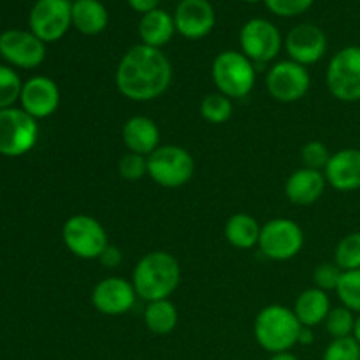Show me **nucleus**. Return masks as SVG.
Instances as JSON below:
<instances>
[{
    "label": "nucleus",
    "instance_id": "nucleus-1",
    "mask_svg": "<svg viewBox=\"0 0 360 360\" xmlns=\"http://www.w3.org/2000/svg\"><path fill=\"white\" fill-rule=\"evenodd\" d=\"M115 81L120 94L129 101H155L171 86V60L162 49L144 44L132 46L120 60Z\"/></svg>",
    "mask_w": 360,
    "mask_h": 360
},
{
    "label": "nucleus",
    "instance_id": "nucleus-2",
    "mask_svg": "<svg viewBox=\"0 0 360 360\" xmlns=\"http://www.w3.org/2000/svg\"><path fill=\"white\" fill-rule=\"evenodd\" d=\"M181 283V266L178 259L167 252H150L136 264L132 285L137 297L146 302L169 299Z\"/></svg>",
    "mask_w": 360,
    "mask_h": 360
},
{
    "label": "nucleus",
    "instance_id": "nucleus-3",
    "mask_svg": "<svg viewBox=\"0 0 360 360\" xmlns=\"http://www.w3.org/2000/svg\"><path fill=\"white\" fill-rule=\"evenodd\" d=\"M302 326L294 309L281 304L266 306L257 315L253 334L257 343L269 354H283L299 343Z\"/></svg>",
    "mask_w": 360,
    "mask_h": 360
},
{
    "label": "nucleus",
    "instance_id": "nucleus-4",
    "mask_svg": "<svg viewBox=\"0 0 360 360\" xmlns=\"http://www.w3.org/2000/svg\"><path fill=\"white\" fill-rule=\"evenodd\" d=\"M211 76L218 91L229 98H245L257 81L255 63L236 49L218 53L213 60Z\"/></svg>",
    "mask_w": 360,
    "mask_h": 360
},
{
    "label": "nucleus",
    "instance_id": "nucleus-5",
    "mask_svg": "<svg viewBox=\"0 0 360 360\" xmlns=\"http://www.w3.org/2000/svg\"><path fill=\"white\" fill-rule=\"evenodd\" d=\"M195 174V160L185 148L176 144L158 146L148 157V176L164 188L185 186Z\"/></svg>",
    "mask_w": 360,
    "mask_h": 360
},
{
    "label": "nucleus",
    "instance_id": "nucleus-6",
    "mask_svg": "<svg viewBox=\"0 0 360 360\" xmlns=\"http://www.w3.org/2000/svg\"><path fill=\"white\" fill-rule=\"evenodd\" d=\"M62 239L74 257L83 260H98L109 245L104 225L88 214H74L63 224Z\"/></svg>",
    "mask_w": 360,
    "mask_h": 360
},
{
    "label": "nucleus",
    "instance_id": "nucleus-7",
    "mask_svg": "<svg viewBox=\"0 0 360 360\" xmlns=\"http://www.w3.org/2000/svg\"><path fill=\"white\" fill-rule=\"evenodd\" d=\"M326 83L338 101H360V46H347L330 58Z\"/></svg>",
    "mask_w": 360,
    "mask_h": 360
},
{
    "label": "nucleus",
    "instance_id": "nucleus-8",
    "mask_svg": "<svg viewBox=\"0 0 360 360\" xmlns=\"http://www.w3.org/2000/svg\"><path fill=\"white\" fill-rule=\"evenodd\" d=\"M39 125L21 108H7L0 111V155L21 157L37 144Z\"/></svg>",
    "mask_w": 360,
    "mask_h": 360
},
{
    "label": "nucleus",
    "instance_id": "nucleus-9",
    "mask_svg": "<svg viewBox=\"0 0 360 360\" xmlns=\"http://www.w3.org/2000/svg\"><path fill=\"white\" fill-rule=\"evenodd\" d=\"M28 27L44 44L60 41L72 27V2L37 0L28 14Z\"/></svg>",
    "mask_w": 360,
    "mask_h": 360
},
{
    "label": "nucleus",
    "instance_id": "nucleus-10",
    "mask_svg": "<svg viewBox=\"0 0 360 360\" xmlns=\"http://www.w3.org/2000/svg\"><path fill=\"white\" fill-rule=\"evenodd\" d=\"M304 246V232L290 218H274L262 225L259 248L267 259L283 260L294 259Z\"/></svg>",
    "mask_w": 360,
    "mask_h": 360
},
{
    "label": "nucleus",
    "instance_id": "nucleus-11",
    "mask_svg": "<svg viewBox=\"0 0 360 360\" xmlns=\"http://www.w3.org/2000/svg\"><path fill=\"white\" fill-rule=\"evenodd\" d=\"M280 28L264 18H253L243 25L239 32L241 53L253 63H269L283 48Z\"/></svg>",
    "mask_w": 360,
    "mask_h": 360
},
{
    "label": "nucleus",
    "instance_id": "nucleus-12",
    "mask_svg": "<svg viewBox=\"0 0 360 360\" xmlns=\"http://www.w3.org/2000/svg\"><path fill=\"white\" fill-rule=\"evenodd\" d=\"M266 86L271 97L283 104L297 102L308 94L311 86V76L308 67L292 60H281L274 63L266 76Z\"/></svg>",
    "mask_w": 360,
    "mask_h": 360
},
{
    "label": "nucleus",
    "instance_id": "nucleus-13",
    "mask_svg": "<svg viewBox=\"0 0 360 360\" xmlns=\"http://www.w3.org/2000/svg\"><path fill=\"white\" fill-rule=\"evenodd\" d=\"M0 56L18 69H35L46 58V44L30 30L11 28L0 34Z\"/></svg>",
    "mask_w": 360,
    "mask_h": 360
},
{
    "label": "nucleus",
    "instance_id": "nucleus-14",
    "mask_svg": "<svg viewBox=\"0 0 360 360\" xmlns=\"http://www.w3.org/2000/svg\"><path fill=\"white\" fill-rule=\"evenodd\" d=\"M285 49L292 62L301 65H315L327 51V35L313 23H299L285 37Z\"/></svg>",
    "mask_w": 360,
    "mask_h": 360
},
{
    "label": "nucleus",
    "instance_id": "nucleus-15",
    "mask_svg": "<svg viewBox=\"0 0 360 360\" xmlns=\"http://www.w3.org/2000/svg\"><path fill=\"white\" fill-rule=\"evenodd\" d=\"M136 288L125 278L109 276L95 285L91 292V304L98 313L108 316L125 315L136 304Z\"/></svg>",
    "mask_w": 360,
    "mask_h": 360
},
{
    "label": "nucleus",
    "instance_id": "nucleus-16",
    "mask_svg": "<svg viewBox=\"0 0 360 360\" xmlns=\"http://www.w3.org/2000/svg\"><path fill=\"white\" fill-rule=\"evenodd\" d=\"M172 16L176 32L190 41L210 35L217 23V13L210 0H181Z\"/></svg>",
    "mask_w": 360,
    "mask_h": 360
},
{
    "label": "nucleus",
    "instance_id": "nucleus-17",
    "mask_svg": "<svg viewBox=\"0 0 360 360\" xmlns=\"http://www.w3.org/2000/svg\"><path fill=\"white\" fill-rule=\"evenodd\" d=\"M20 104L25 112L35 120L55 115L60 105V88L51 77L34 76L25 81L21 88Z\"/></svg>",
    "mask_w": 360,
    "mask_h": 360
},
{
    "label": "nucleus",
    "instance_id": "nucleus-18",
    "mask_svg": "<svg viewBox=\"0 0 360 360\" xmlns=\"http://www.w3.org/2000/svg\"><path fill=\"white\" fill-rule=\"evenodd\" d=\"M323 176L327 185L338 192H355L360 190V150L345 148L330 157Z\"/></svg>",
    "mask_w": 360,
    "mask_h": 360
},
{
    "label": "nucleus",
    "instance_id": "nucleus-19",
    "mask_svg": "<svg viewBox=\"0 0 360 360\" xmlns=\"http://www.w3.org/2000/svg\"><path fill=\"white\" fill-rule=\"evenodd\" d=\"M327 179L322 171L301 167L288 176L285 183V195L295 206H311L323 195Z\"/></svg>",
    "mask_w": 360,
    "mask_h": 360
},
{
    "label": "nucleus",
    "instance_id": "nucleus-20",
    "mask_svg": "<svg viewBox=\"0 0 360 360\" xmlns=\"http://www.w3.org/2000/svg\"><path fill=\"white\" fill-rule=\"evenodd\" d=\"M123 144L130 153L150 157L160 146V129L148 116H132L123 123Z\"/></svg>",
    "mask_w": 360,
    "mask_h": 360
},
{
    "label": "nucleus",
    "instance_id": "nucleus-21",
    "mask_svg": "<svg viewBox=\"0 0 360 360\" xmlns=\"http://www.w3.org/2000/svg\"><path fill=\"white\" fill-rule=\"evenodd\" d=\"M137 32H139L141 44L162 49L171 42L172 35L176 34L174 16L158 7V9L150 11V13L141 16Z\"/></svg>",
    "mask_w": 360,
    "mask_h": 360
},
{
    "label": "nucleus",
    "instance_id": "nucleus-22",
    "mask_svg": "<svg viewBox=\"0 0 360 360\" xmlns=\"http://www.w3.org/2000/svg\"><path fill=\"white\" fill-rule=\"evenodd\" d=\"M330 309H333V306H330V299L327 292L320 290L316 287L301 292L294 304V313L299 322H301V326L311 327V329L326 322Z\"/></svg>",
    "mask_w": 360,
    "mask_h": 360
},
{
    "label": "nucleus",
    "instance_id": "nucleus-23",
    "mask_svg": "<svg viewBox=\"0 0 360 360\" xmlns=\"http://www.w3.org/2000/svg\"><path fill=\"white\" fill-rule=\"evenodd\" d=\"M109 23V13L101 0H74L72 27L83 35H98Z\"/></svg>",
    "mask_w": 360,
    "mask_h": 360
},
{
    "label": "nucleus",
    "instance_id": "nucleus-24",
    "mask_svg": "<svg viewBox=\"0 0 360 360\" xmlns=\"http://www.w3.org/2000/svg\"><path fill=\"white\" fill-rule=\"evenodd\" d=\"M260 231L262 227L252 214L236 213L225 224L224 234L229 245L234 248L250 250L253 246H259Z\"/></svg>",
    "mask_w": 360,
    "mask_h": 360
},
{
    "label": "nucleus",
    "instance_id": "nucleus-25",
    "mask_svg": "<svg viewBox=\"0 0 360 360\" xmlns=\"http://www.w3.org/2000/svg\"><path fill=\"white\" fill-rule=\"evenodd\" d=\"M179 320L178 308L169 299L148 302L144 308V323L148 330L157 336H167L176 329Z\"/></svg>",
    "mask_w": 360,
    "mask_h": 360
},
{
    "label": "nucleus",
    "instance_id": "nucleus-26",
    "mask_svg": "<svg viewBox=\"0 0 360 360\" xmlns=\"http://www.w3.org/2000/svg\"><path fill=\"white\" fill-rule=\"evenodd\" d=\"M232 111V98L225 97L220 91H214V94L206 95L200 102V115L206 122L213 123V125H220L231 120Z\"/></svg>",
    "mask_w": 360,
    "mask_h": 360
},
{
    "label": "nucleus",
    "instance_id": "nucleus-27",
    "mask_svg": "<svg viewBox=\"0 0 360 360\" xmlns=\"http://www.w3.org/2000/svg\"><path fill=\"white\" fill-rule=\"evenodd\" d=\"M334 264L343 273L360 269V232H352L345 236L334 252Z\"/></svg>",
    "mask_w": 360,
    "mask_h": 360
},
{
    "label": "nucleus",
    "instance_id": "nucleus-28",
    "mask_svg": "<svg viewBox=\"0 0 360 360\" xmlns=\"http://www.w3.org/2000/svg\"><path fill=\"white\" fill-rule=\"evenodd\" d=\"M355 319L354 311L345 306H338L329 311L326 319V329L333 340H341V338H350L354 336L355 329Z\"/></svg>",
    "mask_w": 360,
    "mask_h": 360
},
{
    "label": "nucleus",
    "instance_id": "nucleus-29",
    "mask_svg": "<svg viewBox=\"0 0 360 360\" xmlns=\"http://www.w3.org/2000/svg\"><path fill=\"white\" fill-rule=\"evenodd\" d=\"M21 88H23V81L20 74L13 67L0 63V111L13 108L14 102L20 101Z\"/></svg>",
    "mask_w": 360,
    "mask_h": 360
},
{
    "label": "nucleus",
    "instance_id": "nucleus-30",
    "mask_svg": "<svg viewBox=\"0 0 360 360\" xmlns=\"http://www.w3.org/2000/svg\"><path fill=\"white\" fill-rule=\"evenodd\" d=\"M336 292L345 308L360 315V269L347 271V273L341 274Z\"/></svg>",
    "mask_w": 360,
    "mask_h": 360
},
{
    "label": "nucleus",
    "instance_id": "nucleus-31",
    "mask_svg": "<svg viewBox=\"0 0 360 360\" xmlns=\"http://www.w3.org/2000/svg\"><path fill=\"white\" fill-rule=\"evenodd\" d=\"M330 157L333 155H330L329 148L323 143H320V141H309L301 150L302 167L313 169V171H326Z\"/></svg>",
    "mask_w": 360,
    "mask_h": 360
},
{
    "label": "nucleus",
    "instance_id": "nucleus-32",
    "mask_svg": "<svg viewBox=\"0 0 360 360\" xmlns=\"http://www.w3.org/2000/svg\"><path fill=\"white\" fill-rule=\"evenodd\" d=\"M118 174L125 181H139L148 174V157L129 151L120 158Z\"/></svg>",
    "mask_w": 360,
    "mask_h": 360
},
{
    "label": "nucleus",
    "instance_id": "nucleus-33",
    "mask_svg": "<svg viewBox=\"0 0 360 360\" xmlns=\"http://www.w3.org/2000/svg\"><path fill=\"white\" fill-rule=\"evenodd\" d=\"M322 360H360V345L354 336L333 340L323 352Z\"/></svg>",
    "mask_w": 360,
    "mask_h": 360
},
{
    "label": "nucleus",
    "instance_id": "nucleus-34",
    "mask_svg": "<svg viewBox=\"0 0 360 360\" xmlns=\"http://www.w3.org/2000/svg\"><path fill=\"white\" fill-rule=\"evenodd\" d=\"M266 7L280 18H294L304 14L315 0H264Z\"/></svg>",
    "mask_w": 360,
    "mask_h": 360
},
{
    "label": "nucleus",
    "instance_id": "nucleus-35",
    "mask_svg": "<svg viewBox=\"0 0 360 360\" xmlns=\"http://www.w3.org/2000/svg\"><path fill=\"white\" fill-rule=\"evenodd\" d=\"M341 274L343 271L336 266L334 262H323L320 266H316L315 273H313V283L316 288L323 292L336 290L338 285H340Z\"/></svg>",
    "mask_w": 360,
    "mask_h": 360
},
{
    "label": "nucleus",
    "instance_id": "nucleus-36",
    "mask_svg": "<svg viewBox=\"0 0 360 360\" xmlns=\"http://www.w3.org/2000/svg\"><path fill=\"white\" fill-rule=\"evenodd\" d=\"M122 260H123V253L116 245L105 246V250L101 253V257H98V262H101L104 267H108V269H116V267L122 264Z\"/></svg>",
    "mask_w": 360,
    "mask_h": 360
},
{
    "label": "nucleus",
    "instance_id": "nucleus-37",
    "mask_svg": "<svg viewBox=\"0 0 360 360\" xmlns=\"http://www.w3.org/2000/svg\"><path fill=\"white\" fill-rule=\"evenodd\" d=\"M127 2H129V6L132 7L136 13H141V16H143V14L150 13V11L158 9L160 0H127Z\"/></svg>",
    "mask_w": 360,
    "mask_h": 360
},
{
    "label": "nucleus",
    "instance_id": "nucleus-38",
    "mask_svg": "<svg viewBox=\"0 0 360 360\" xmlns=\"http://www.w3.org/2000/svg\"><path fill=\"white\" fill-rule=\"evenodd\" d=\"M313 330L311 327H302L301 333H299V343L297 345H311L313 343Z\"/></svg>",
    "mask_w": 360,
    "mask_h": 360
},
{
    "label": "nucleus",
    "instance_id": "nucleus-39",
    "mask_svg": "<svg viewBox=\"0 0 360 360\" xmlns=\"http://www.w3.org/2000/svg\"><path fill=\"white\" fill-rule=\"evenodd\" d=\"M269 360H297V357L292 355L290 352H283V354H274Z\"/></svg>",
    "mask_w": 360,
    "mask_h": 360
},
{
    "label": "nucleus",
    "instance_id": "nucleus-40",
    "mask_svg": "<svg viewBox=\"0 0 360 360\" xmlns=\"http://www.w3.org/2000/svg\"><path fill=\"white\" fill-rule=\"evenodd\" d=\"M354 338L359 341L360 345V315L355 319V329H354Z\"/></svg>",
    "mask_w": 360,
    "mask_h": 360
},
{
    "label": "nucleus",
    "instance_id": "nucleus-41",
    "mask_svg": "<svg viewBox=\"0 0 360 360\" xmlns=\"http://www.w3.org/2000/svg\"><path fill=\"white\" fill-rule=\"evenodd\" d=\"M243 2H250V4H255V2H259V0H243Z\"/></svg>",
    "mask_w": 360,
    "mask_h": 360
},
{
    "label": "nucleus",
    "instance_id": "nucleus-42",
    "mask_svg": "<svg viewBox=\"0 0 360 360\" xmlns=\"http://www.w3.org/2000/svg\"><path fill=\"white\" fill-rule=\"evenodd\" d=\"M70 2H74V0H70Z\"/></svg>",
    "mask_w": 360,
    "mask_h": 360
}]
</instances>
